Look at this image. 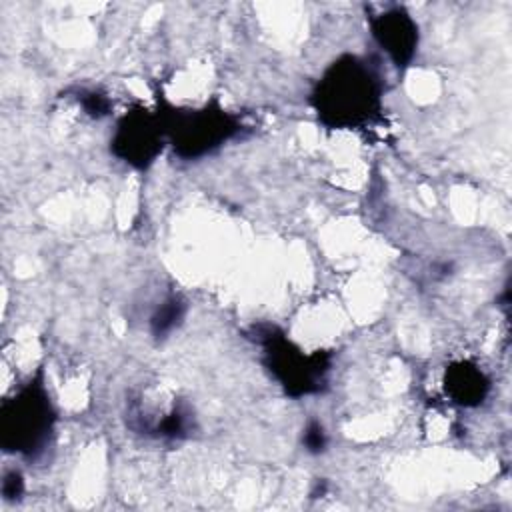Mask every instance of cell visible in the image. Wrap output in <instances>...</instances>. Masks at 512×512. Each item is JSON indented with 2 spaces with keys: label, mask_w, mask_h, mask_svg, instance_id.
<instances>
[{
  "label": "cell",
  "mask_w": 512,
  "mask_h": 512,
  "mask_svg": "<svg viewBox=\"0 0 512 512\" xmlns=\"http://www.w3.org/2000/svg\"><path fill=\"white\" fill-rule=\"evenodd\" d=\"M56 410L42 368L0 406V444L6 452L38 458L52 442Z\"/></svg>",
  "instance_id": "7a4b0ae2"
},
{
  "label": "cell",
  "mask_w": 512,
  "mask_h": 512,
  "mask_svg": "<svg viewBox=\"0 0 512 512\" xmlns=\"http://www.w3.org/2000/svg\"><path fill=\"white\" fill-rule=\"evenodd\" d=\"M78 102L84 108V112L92 118H104L110 114V108H112V102L108 100V96L98 90L78 92Z\"/></svg>",
  "instance_id": "9c48e42d"
},
{
  "label": "cell",
  "mask_w": 512,
  "mask_h": 512,
  "mask_svg": "<svg viewBox=\"0 0 512 512\" xmlns=\"http://www.w3.org/2000/svg\"><path fill=\"white\" fill-rule=\"evenodd\" d=\"M186 316V302L178 294L166 296L150 316V334L156 340L168 338L184 320Z\"/></svg>",
  "instance_id": "ba28073f"
},
{
  "label": "cell",
  "mask_w": 512,
  "mask_h": 512,
  "mask_svg": "<svg viewBox=\"0 0 512 512\" xmlns=\"http://www.w3.org/2000/svg\"><path fill=\"white\" fill-rule=\"evenodd\" d=\"M444 390L450 402L464 408H474L480 406L488 396L490 378L478 364L470 360H458L446 366Z\"/></svg>",
  "instance_id": "52a82bcc"
},
{
  "label": "cell",
  "mask_w": 512,
  "mask_h": 512,
  "mask_svg": "<svg viewBox=\"0 0 512 512\" xmlns=\"http://www.w3.org/2000/svg\"><path fill=\"white\" fill-rule=\"evenodd\" d=\"M248 338L262 348L264 366L288 396L302 398L324 390L330 372V354L322 350L304 354L280 328L270 324L252 326Z\"/></svg>",
  "instance_id": "3957f363"
},
{
  "label": "cell",
  "mask_w": 512,
  "mask_h": 512,
  "mask_svg": "<svg viewBox=\"0 0 512 512\" xmlns=\"http://www.w3.org/2000/svg\"><path fill=\"white\" fill-rule=\"evenodd\" d=\"M302 446L310 454H320L328 446V434L318 420H310L302 432Z\"/></svg>",
  "instance_id": "30bf717a"
},
{
  "label": "cell",
  "mask_w": 512,
  "mask_h": 512,
  "mask_svg": "<svg viewBox=\"0 0 512 512\" xmlns=\"http://www.w3.org/2000/svg\"><path fill=\"white\" fill-rule=\"evenodd\" d=\"M166 142L168 136L162 112L136 106L120 118L110 140V150L132 168L146 170L160 156Z\"/></svg>",
  "instance_id": "5b68a950"
},
{
  "label": "cell",
  "mask_w": 512,
  "mask_h": 512,
  "mask_svg": "<svg viewBox=\"0 0 512 512\" xmlns=\"http://www.w3.org/2000/svg\"><path fill=\"white\" fill-rule=\"evenodd\" d=\"M162 116L168 142L184 160H196L214 152L242 130V122L216 102L198 110L168 106V112H162Z\"/></svg>",
  "instance_id": "277c9868"
},
{
  "label": "cell",
  "mask_w": 512,
  "mask_h": 512,
  "mask_svg": "<svg viewBox=\"0 0 512 512\" xmlns=\"http://www.w3.org/2000/svg\"><path fill=\"white\" fill-rule=\"evenodd\" d=\"M372 38L398 70L410 66L418 50V24L402 6H388L368 18Z\"/></svg>",
  "instance_id": "8992f818"
},
{
  "label": "cell",
  "mask_w": 512,
  "mask_h": 512,
  "mask_svg": "<svg viewBox=\"0 0 512 512\" xmlns=\"http://www.w3.org/2000/svg\"><path fill=\"white\" fill-rule=\"evenodd\" d=\"M382 78L368 60L336 58L310 92V104L326 128L348 130L374 122L382 112Z\"/></svg>",
  "instance_id": "6da1fadb"
},
{
  "label": "cell",
  "mask_w": 512,
  "mask_h": 512,
  "mask_svg": "<svg viewBox=\"0 0 512 512\" xmlns=\"http://www.w3.org/2000/svg\"><path fill=\"white\" fill-rule=\"evenodd\" d=\"M24 494V478L18 470H8L2 478V496L4 500L12 502V500H20V496Z\"/></svg>",
  "instance_id": "8fae6325"
}]
</instances>
